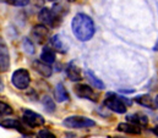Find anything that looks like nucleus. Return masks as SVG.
<instances>
[{"label":"nucleus","mask_w":158,"mask_h":138,"mask_svg":"<svg viewBox=\"0 0 158 138\" xmlns=\"http://www.w3.org/2000/svg\"><path fill=\"white\" fill-rule=\"evenodd\" d=\"M49 40H50L52 48H54L55 50H58V51H60V53H66L68 47H66V44L64 43V40L61 39V35H54V37H52Z\"/></svg>","instance_id":"nucleus-18"},{"label":"nucleus","mask_w":158,"mask_h":138,"mask_svg":"<svg viewBox=\"0 0 158 138\" xmlns=\"http://www.w3.org/2000/svg\"><path fill=\"white\" fill-rule=\"evenodd\" d=\"M49 28L44 25H37L31 31V39L35 40L37 44H44L47 40H49Z\"/></svg>","instance_id":"nucleus-8"},{"label":"nucleus","mask_w":158,"mask_h":138,"mask_svg":"<svg viewBox=\"0 0 158 138\" xmlns=\"http://www.w3.org/2000/svg\"><path fill=\"white\" fill-rule=\"evenodd\" d=\"M48 1H56V0H48Z\"/></svg>","instance_id":"nucleus-30"},{"label":"nucleus","mask_w":158,"mask_h":138,"mask_svg":"<svg viewBox=\"0 0 158 138\" xmlns=\"http://www.w3.org/2000/svg\"><path fill=\"white\" fill-rule=\"evenodd\" d=\"M126 121L142 127V126H146L148 124V117L143 114H131V115L126 116Z\"/></svg>","instance_id":"nucleus-14"},{"label":"nucleus","mask_w":158,"mask_h":138,"mask_svg":"<svg viewBox=\"0 0 158 138\" xmlns=\"http://www.w3.org/2000/svg\"><path fill=\"white\" fill-rule=\"evenodd\" d=\"M155 102H156V105H157V108H158V95L156 97V100H155Z\"/></svg>","instance_id":"nucleus-27"},{"label":"nucleus","mask_w":158,"mask_h":138,"mask_svg":"<svg viewBox=\"0 0 158 138\" xmlns=\"http://www.w3.org/2000/svg\"><path fill=\"white\" fill-rule=\"evenodd\" d=\"M38 138H56L53 132H50L49 130H40L38 132Z\"/></svg>","instance_id":"nucleus-24"},{"label":"nucleus","mask_w":158,"mask_h":138,"mask_svg":"<svg viewBox=\"0 0 158 138\" xmlns=\"http://www.w3.org/2000/svg\"><path fill=\"white\" fill-rule=\"evenodd\" d=\"M130 104H131L130 100H127L123 97H119L115 93H108L107 98L104 100V105L109 110H112L117 114H125L126 112V106L130 105Z\"/></svg>","instance_id":"nucleus-3"},{"label":"nucleus","mask_w":158,"mask_h":138,"mask_svg":"<svg viewBox=\"0 0 158 138\" xmlns=\"http://www.w3.org/2000/svg\"><path fill=\"white\" fill-rule=\"evenodd\" d=\"M66 76L70 81L73 82H79L80 79L82 78L81 76V70L77 65H75V63H70L66 67Z\"/></svg>","instance_id":"nucleus-12"},{"label":"nucleus","mask_w":158,"mask_h":138,"mask_svg":"<svg viewBox=\"0 0 158 138\" xmlns=\"http://www.w3.org/2000/svg\"><path fill=\"white\" fill-rule=\"evenodd\" d=\"M71 28H73V32H74L75 37L81 42L89 40L94 35V32H96L93 20L88 15L82 14V12L77 14L73 18Z\"/></svg>","instance_id":"nucleus-1"},{"label":"nucleus","mask_w":158,"mask_h":138,"mask_svg":"<svg viewBox=\"0 0 158 138\" xmlns=\"http://www.w3.org/2000/svg\"><path fill=\"white\" fill-rule=\"evenodd\" d=\"M54 97H55L56 102H59V103L66 102V100H69V98H70V97H69V93H68V91H66V88L64 87L63 83L56 84L55 91H54Z\"/></svg>","instance_id":"nucleus-16"},{"label":"nucleus","mask_w":158,"mask_h":138,"mask_svg":"<svg viewBox=\"0 0 158 138\" xmlns=\"http://www.w3.org/2000/svg\"><path fill=\"white\" fill-rule=\"evenodd\" d=\"M63 125L68 128H86V127H93L96 126V121L92 119L80 116V115H74L69 116L63 121Z\"/></svg>","instance_id":"nucleus-4"},{"label":"nucleus","mask_w":158,"mask_h":138,"mask_svg":"<svg viewBox=\"0 0 158 138\" xmlns=\"http://www.w3.org/2000/svg\"><path fill=\"white\" fill-rule=\"evenodd\" d=\"M68 1H70V2H73V1H75V0H68Z\"/></svg>","instance_id":"nucleus-29"},{"label":"nucleus","mask_w":158,"mask_h":138,"mask_svg":"<svg viewBox=\"0 0 158 138\" xmlns=\"http://www.w3.org/2000/svg\"><path fill=\"white\" fill-rule=\"evenodd\" d=\"M12 112L14 110L9 104L0 100V116H7V115H11Z\"/></svg>","instance_id":"nucleus-21"},{"label":"nucleus","mask_w":158,"mask_h":138,"mask_svg":"<svg viewBox=\"0 0 158 138\" xmlns=\"http://www.w3.org/2000/svg\"><path fill=\"white\" fill-rule=\"evenodd\" d=\"M2 2L11 5V6H17V7H23L30 4V0H1Z\"/></svg>","instance_id":"nucleus-22"},{"label":"nucleus","mask_w":158,"mask_h":138,"mask_svg":"<svg viewBox=\"0 0 158 138\" xmlns=\"http://www.w3.org/2000/svg\"><path fill=\"white\" fill-rule=\"evenodd\" d=\"M66 12L68 10H64L63 5L56 4L53 6V9L43 7L38 14V20L42 22V25L47 26L48 28H56L63 22Z\"/></svg>","instance_id":"nucleus-2"},{"label":"nucleus","mask_w":158,"mask_h":138,"mask_svg":"<svg viewBox=\"0 0 158 138\" xmlns=\"http://www.w3.org/2000/svg\"><path fill=\"white\" fill-rule=\"evenodd\" d=\"M23 50H25L27 54H30V55H31V54H35V47H33L31 39H28V38L23 39Z\"/></svg>","instance_id":"nucleus-23"},{"label":"nucleus","mask_w":158,"mask_h":138,"mask_svg":"<svg viewBox=\"0 0 158 138\" xmlns=\"http://www.w3.org/2000/svg\"><path fill=\"white\" fill-rule=\"evenodd\" d=\"M45 120L44 117L32 110H23L22 112V124L30 128H35V127H40L42 125H44Z\"/></svg>","instance_id":"nucleus-6"},{"label":"nucleus","mask_w":158,"mask_h":138,"mask_svg":"<svg viewBox=\"0 0 158 138\" xmlns=\"http://www.w3.org/2000/svg\"><path fill=\"white\" fill-rule=\"evenodd\" d=\"M0 126L4 127V128H15L19 132H22V133H27V130L23 127V124L19 120H15V119H6V120H1L0 121Z\"/></svg>","instance_id":"nucleus-10"},{"label":"nucleus","mask_w":158,"mask_h":138,"mask_svg":"<svg viewBox=\"0 0 158 138\" xmlns=\"http://www.w3.org/2000/svg\"><path fill=\"white\" fill-rule=\"evenodd\" d=\"M1 89H2V83L0 82V92H1Z\"/></svg>","instance_id":"nucleus-28"},{"label":"nucleus","mask_w":158,"mask_h":138,"mask_svg":"<svg viewBox=\"0 0 158 138\" xmlns=\"http://www.w3.org/2000/svg\"><path fill=\"white\" fill-rule=\"evenodd\" d=\"M123 93H134V89H129V91H121Z\"/></svg>","instance_id":"nucleus-26"},{"label":"nucleus","mask_w":158,"mask_h":138,"mask_svg":"<svg viewBox=\"0 0 158 138\" xmlns=\"http://www.w3.org/2000/svg\"><path fill=\"white\" fill-rule=\"evenodd\" d=\"M117 130L119 132H124V133H127V135H140L141 133V127L135 125V124H131V122L119 124Z\"/></svg>","instance_id":"nucleus-11"},{"label":"nucleus","mask_w":158,"mask_h":138,"mask_svg":"<svg viewBox=\"0 0 158 138\" xmlns=\"http://www.w3.org/2000/svg\"><path fill=\"white\" fill-rule=\"evenodd\" d=\"M42 105L47 112H54L55 111V103L49 95H44L42 98Z\"/></svg>","instance_id":"nucleus-20"},{"label":"nucleus","mask_w":158,"mask_h":138,"mask_svg":"<svg viewBox=\"0 0 158 138\" xmlns=\"http://www.w3.org/2000/svg\"><path fill=\"white\" fill-rule=\"evenodd\" d=\"M86 76H87L88 81H89L91 86H93V87H96V88H98V89H104V83H103L99 78H97L96 75H94L92 71L86 70Z\"/></svg>","instance_id":"nucleus-19"},{"label":"nucleus","mask_w":158,"mask_h":138,"mask_svg":"<svg viewBox=\"0 0 158 138\" xmlns=\"http://www.w3.org/2000/svg\"><path fill=\"white\" fill-rule=\"evenodd\" d=\"M10 66V56L5 43L0 39V72H5Z\"/></svg>","instance_id":"nucleus-9"},{"label":"nucleus","mask_w":158,"mask_h":138,"mask_svg":"<svg viewBox=\"0 0 158 138\" xmlns=\"http://www.w3.org/2000/svg\"><path fill=\"white\" fill-rule=\"evenodd\" d=\"M11 82H12V84H14L17 89H20V91L27 89L28 86H30V83H31V77H30L28 71L25 69L16 70V71L12 73Z\"/></svg>","instance_id":"nucleus-5"},{"label":"nucleus","mask_w":158,"mask_h":138,"mask_svg":"<svg viewBox=\"0 0 158 138\" xmlns=\"http://www.w3.org/2000/svg\"><path fill=\"white\" fill-rule=\"evenodd\" d=\"M40 60L48 65H52L55 61V51L52 47H44L40 54Z\"/></svg>","instance_id":"nucleus-15"},{"label":"nucleus","mask_w":158,"mask_h":138,"mask_svg":"<svg viewBox=\"0 0 158 138\" xmlns=\"http://www.w3.org/2000/svg\"><path fill=\"white\" fill-rule=\"evenodd\" d=\"M135 102L145 108H148V109H156L157 105H156V102L148 95V94H141V95H137L135 98Z\"/></svg>","instance_id":"nucleus-17"},{"label":"nucleus","mask_w":158,"mask_h":138,"mask_svg":"<svg viewBox=\"0 0 158 138\" xmlns=\"http://www.w3.org/2000/svg\"><path fill=\"white\" fill-rule=\"evenodd\" d=\"M152 132H153V133H155V135L158 137V125H157V126H155V127L152 128Z\"/></svg>","instance_id":"nucleus-25"},{"label":"nucleus","mask_w":158,"mask_h":138,"mask_svg":"<svg viewBox=\"0 0 158 138\" xmlns=\"http://www.w3.org/2000/svg\"><path fill=\"white\" fill-rule=\"evenodd\" d=\"M74 91L79 98H83V99H87V100H91L94 103L98 100V94L88 84H76L74 87Z\"/></svg>","instance_id":"nucleus-7"},{"label":"nucleus","mask_w":158,"mask_h":138,"mask_svg":"<svg viewBox=\"0 0 158 138\" xmlns=\"http://www.w3.org/2000/svg\"><path fill=\"white\" fill-rule=\"evenodd\" d=\"M32 65H33V69L36 70L40 75H42L43 77H50V76H52V72H53L52 66L48 65V64H45V63H43L42 60H36V61H33Z\"/></svg>","instance_id":"nucleus-13"}]
</instances>
